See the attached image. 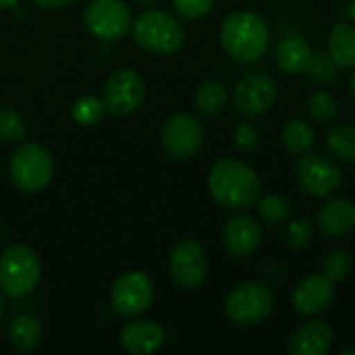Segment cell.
I'll return each instance as SVG.
<instances>
[{
    "mask_svg": "<svg viewBox=\"0 0 355 355\" xmlns=\"http://www.w3.org/2000/svg\"><path fill=\"white\" fill-rule=\"evenodd\" d=\"M133 40L150 54L171 56L185 44V27L173 15L150 8L133 21Z\"/></svg>",
    "mask_w": 355,
    "mask_h": 355,
    "instance_id": "cell-3",
    "label": "cell"
},
{
    "mask_svg": "<svg viewBox=\"0 0 355 355\" xmlns=\"http://www.w3.org/2000/svg\"><path fill=\"white\" fill-rule=\"evenodd\" d=\"M327 52L337 62L339 69H355V25L354 23H335L329 33Z\"/></svg>",
    "mask_w": 355,
    "mask_h": 355,
    "instance_id": "cell-21",
    "label": "cell"
},
{
    "mask_svg": "<svg viewBox=\"0 0 355 355\" xmlns=\"http://www.w3.org/2000/svg\"><path fill=\"white\" fill-rule=\"evenodd\" d=\"M220 44L237 62H256L270 44L268 23L254 10H235L220 25Z\"/></svg>",
    "mask_w": 355,
    "mask_h": 355,
    "instance_id": "cell-2",
    "label": "cell"
},
{
    "mask_svg": "<svg viewBox=\"0 0 355 355\" xmlns=\"http://www.w3.org/2000/svg\"><path fill=\"white\" fill-rule=\"evenodd\" d=\"M347 12H349V17H352V21L355 23V0H352V4H349V8H347Z\"/></svg>",
    "mask_w": 355,
    "mask_h": 355,
    "instance_id": "cell-37",
    "label": "cell"
},
{
    "mask_svg": "<svg viewBox=\"0 0 355 355\" xmlns=\"http://www.w3.org/2000/svg\"><path fill=\"white\" fill-rule=\"evenodd\" d=\"M262 245V227L250 214H235L223 227V248L233 258H250Z\"/></svg>",
    "mask_w": 355,
    "mask_h": 355,
    "instance_id": "cell-14",
    "label": "cell"
},
{
    "mask_svg": "<svg viewBox=\"0 0 355 355\" xmlns=\"http://www.w3.org/2000/svg\"><path fill=\"white\" fill-rule=\"evenodd\" d=\"M231 139H233L235 150H239V152H254L262 144V131H260V127L254 121L245 119V121H239L233 127Z\"/></svg>",
    "mask_w": 355,
    "mask_h": 355,
    "instance_id": "cell-28",
    "label": "cell"
},
{
    "mask_svg": "<svg viewBox=\"0 0 355 355\" xmlns=\"http://www.w3.org/2000/svg\"><path fill=\"white\" fill-rule=\"evenodd\" d=\"M146 98V81L133 69L114 71L102 89L104 110L112 116H129L133 114Z\"/></svg>",
    "mask_w": 355,
    "mask_h": 355,
    "instance_id": "cell-8",
    "label": "cell"
},
{
    "mask_svg": "<svg viewBox=\"0 0 355 355\" xmlns=\"http://www.w3.org/2000/svg\"><path fill=\"white\" fill-rule=\"evenodd\" d=\"M314 239V223L310 218H297L287 225L285 231V243L291 250H304Z\"/></svg>",
    "mask_w": 355,
    "mask_h": 355,
    "instance_id": "cell-31",
    "label": "cell"
},
{
    "mask_svg": "<svg viewBox=\"0 0 355 355\" xmlns=\"http://www.w3.org/2000/svg\"><path fill=\"white\" fill-rule=\"evenodd\" d=\"M164 329L154 320H133L119 335L121 347L131 355H150L164 343Z\"/></svg>",
    "mask_w": 355,
    "mask_h": 355,
    "instance_id": "cell-16",
    "label": "cell"
},
{
    "mask_svg": "<svg viewBox=\"0 0 355 355\" xmlns=\"http://www.w3.org/2000/svg\"><path fill=\"white\" fill-rule=\"evenodd\" d=\"M137 4H144V6H148V4H154L156 0H135Z\"/></svg>",
    "mask_w": 355,
    "mask_h": 355,
    "instance_id": "cell-38",
    "label": "cell"
},
{
    "mask_svg": "<svg viewBox=\"0 0 355 355\" xmlns=\"http://www.w3.org/2000/svg\"><path fill=\"white\" fill-rule=\"evenodd\" d=\"M256 204H258V214H260L262 223H266L270 227L285 225L291 218V202L281 193H266V196L258 198Z\"/></svg>",
    "mask_w": 355,
    "mask_h": 355,
    "instance_id": "cell-25",
    "label": "cell"
},
{
    "mask_svg": "<svg viewBox=\"0 0 355 355\" xmlns=\"http://www.w3.org/2000/svg\"><path fill=\"white\" fill-rule=\"evenodd\" d=\"M154 302L152 279L141 270H129L114 279L110 287V306L123 318L144 314Z\"/></svg>",
    "mask_w": 355,
    "mask_h": 355,
    "instance_id": "cell-10",
    "label": "cell"
},
{
    "mask_svg": "<svg viewBox=\"0 0 355 355\" xmlns=\"http://www.w3.org/2000/svg\"><path fill=\"white\" fill-rule=\"evenodd\" d=\"M208 191L225 210H245L258 202L262 183L250 164L237 158H220L208 173Z\"/></svg>",
    "mask_w": 355,
    "mask_h": 355,
    "instance_id": "cell-1",
    "label": "cell"
},
{
    "mask_svg": "<svg viewBox=\"0 0 355 355\" xmlns=\"http://www.w3.org/2000/svg\"><path fill=\"white\" fill-rule=\"evenodd\" d=\"M277 96H279V87L275 77H270L264 71H256L245 75L235 85L233 106L239 114L252 119L270 110V106L277 102Z\"/></svg>",
    "mask_w": 355,
    "mask_h": 355,
    "instance_id": "cell-13",
    "label": "cell"
},
{
    "mask_svg": "<svg viewBox=\"0 0 355 355\" xmlns=\"http://www.w3.org/2000/svg\"><path fill=\"white\" fill-rule=\"evenodd\" d=\"M324 146L337 160L355 162V127L349 123H333L327 129Z\"/></svg>",
    "mask_w": 355,
    "mask_h": 355,
    "instance_id": "cell-23",
    "label": "cell"
},
{
    "mask_svg": "<svg viewBox=\"0 0 355 355\" xmlns=\"http://www.w3.org/2000/svg\"><path fill=\"white\" fill-rule=\"evenodd\" d=\"M349 94L355 98V71L352 73V77H349Z\"/></svg>",
    "mask_w": 355,
    "mask_h": 355,
    "instance_id": "cell-35",
    "label": "cell"
},
{
    "mask_svg": "<svg viewBox=\"0 0 355 355\" xmlns=\"http://www.w3.org/2000/svg\"><path fill=\"white\" fill-rule=\"evenodd\" d=\"M216 0H173L175 10L183 17V19H202L204 15H208L212 10Z\"/></svg>",
    "mask_w": 355,
    "mask_h": 355,
    "instance_id": "cell-33",
    "label": "cell"
},
{
    "mask_svg": "<svg viewBox=\"0 0 355 355\" xmlns=\"http://www.w3.org/2000/svg\"><path fill=\"white\" fill-rule=\"evenodd\" d=\"M312 56H314V50L300 35H289V37L281 40L279 46H277V52H275L277 67L285 75H302V73H306L310 62H312Z\"/></svg>",
    "mask_w": 355,
    "mask_h": 355,
    "instance_id": "cell-19",
    "label": "cell"
},
{
    "mask_svg": "<svg viewBox=\"0 0 355 355\" xmlns=\"http://www.w3.org/2000/svg\"><path fill=\"white\" fill-rule=\"evenodd\" d=\"M333 329L322 320L304 322L289 339L291 355H327L333 347Z\"/></svg>",
    "mask_w": 355,
    "mask_h": 355,
    "instance_id": "cell-18",
    "label": "cell"
},
{
    "mask_svg": "<svg viewBox=\"0 0 355 355\" xmlns=\"http://www.w3.org/2000/svg\"><path fill=\"white\" fill-rule=\"evenodd\" d=\"M306 110H308V116L314 123L331 125L337 119V114H339V104H337V100H335L333 94H329V92H316V94H312L308 98Z\"/></svg>",
    "mask_w": 355,
    "mask_h": 355,
    "instance_id": "cell-26",
    "label": "cell"
},
{
    "mask_svg": "<svg viewBox=\"0 0 355 355\" xmlns=\"http://www.w3.org/2000/svg\"><path fill=\"white\" fill-rule=\"evenodd\" d=\"M293 173L297 185L312 198H329L337 193L343 183V173L337 162L322 154H302L295 162Z\"/></svg>",
    "mask_w": 355,
    "mask_h": 355,
    "instance_id": "cell-7",
    "label": "cell"
},
{
    "mask_svg": "<svg viewBox=\"0 0 355 355\" xmlns=\"http://www.w3.org/2000/svg\"><path fill=\"white\" fill-rule=\"evenodd\" d=\"M83 23L98 40L114 42L133 27L131 8L123 0H92L83 10Z\"/></svg>",
    "mask_w": 355,
    "mask_h": 355,
    "instance_id": "cell-11",
    "label": "cell"
},
{
    "mask_svg": "<svg viewBox=\"0 0 355 355\" xmlns=\"http://www.w3.org/2000/svg\"><path fill=\"white\" fill-rule=\"evenodd\" d=\"M42 277V262L33 248L15 243L0 254V289L12 300L35 291Z\"/></svg>",
    "mask_w": 355,
    "mask_h": 355,
    "instance_id": "cell-4",
    "label": "cell"
},
{
    "mask_svg": "<svg viewBox=\"0 0 355 355\" xmlns=\"http://www.w3.org/2000/svg\"><path fill=\"white\" fill-rule=\"evenodd\" d=\"M204 125L187 112H177L171 119H166L160 131L162 148L175 160L196 158L204 146Z\"/></svg>",
    "mask_w": 355,
    "mask_h": 355,
    "instance_id": "cell-9",
    "label": "cell"
},
{
    "mask_svg": "<svg viewBox=\"0 0 355 355\" xmlns=\"http://www.w3.org/2000/svg\"><path fill=\"white\" fill-rule=\"evenodd\" d=\"M333 300H335V283L329 281L324 275H312L302 279L291 293L293 310L302 316H318L327 312Z\"/></svg>",
    "mask_w": 355,
    "mask_h": 355,
    "instance_id": "cell-15",
    "label": "cell"
},
{
    "mask_svg": "<svg viewBox=\"0 0 355 355\" xmlns=\"http://www.w3.org/2000/svg\"><path fill=\"white\" fill-rule=\"evenodd\" d=\"M8 175L17 189L23 193H37L48 187L54 175L52 154L40 144H23L10 156Z\"/></svg>",
    "mask_w": 355,
    "mask_h": 355,
    "instance_id": "cell-5",
    "label": "cell"
},
{
    "mask_svg": "<svg viewBox=\"0 0 355 355\" xmlns=\"http://www.w3.org/2000/svg\"><path fill=\"white\" fill-rule=\"evenodd\" d=\"M2 306L4 304H2V289H0V316H2Z\"/></svg>",
    "mask_w": 355,
    "mask_h": 355,
    "instance_id": "cell-40",
    "label": "cell"
},
{
    "mask_svg": "<svg viewBox=\"0 0 355 355\" xmlns=\"http://www.w3.org/2000/svg\"><path fill=\"white\" fill-rule=\"evenodd\" d=\"M25 139V121L12 108H0V141L21 144Z\"/></svg>",
    "mask_w": 355,
    "mask_h": 355,
    "instance_id": "cell-27",
    "label": "cell"
},
{
    "mask_svg": "<svg viewBox=\"0 0 355 355\" xmlns=\"http://www.w3.org/2000/svg\"><path fill=\"white\" fill-rule=\"evenodd\" d=\"M341 354H343V355H355V349H343Z\"/></svg>",
    "mask_w": 355,
    "mask_h": 355,
    "instance_id": "cell-39",
    "label": "cell"
},
{
    "mask_svg": "<svg viewBox=\"0 0 355 355\" xmlns=\"http://www.w3.org/2000/svg\"><path fill=\"white\" fill-rule=\"evenodd\" d=\"M104 102L96 96H81L73 104V119L79 125H96L104 116Z\"/></svg>",
    "mask_w": 355,
    "mask_h": 355,
    "instance_id": "cell-29",
    "label": "cell"
},
{
    "mask_svg": "<svg viewBox=\"0 0 355 355\" xmlns=\"http://www.w3.org/2000/svg\"><path fill=\"white\" fill-rule=\"evenodd\" d=\"M42 337H44L42 322L29 314L15 316L6 327V339H8L10 347L17 352H23V354L37 349L42 343Z\"/></svg>",
    "mask_w": 355,
    "mask_h": 355,
    "instance_id": "cell-20",
    "label": "cell"
},
{
    "mask_svg": "<svg viewBox=\"0 0 355 355\" xmlns=\"http://www.w3.org/2000/svg\"><path fill=\"white\" fill-rule=\"evenodd\" d=\"M15 2L17 0H0V6L2 8H10V6H15Z\"/></svg>",
    "mask_w": 355,
    "mask_h": 355,
    "instance_id": "cell-36",
    "label": "cell"
},
{
    "mask_svg": "<svg viewBox=\"0 0 355 355\" xmlns=\"http://www.w3.org/2000/svg\"><path fill=\"white\" fill-rule=\"evenodd\" d=\"M349 272H352V258L345 250H333L322 260V275L333 283L347 279Z\"/></svg>",
    "mask_w": 355,
    "mask_h": 355,
    "instance_id": "cell-30",
    "label": "cell"
},
{
    "mask_svg": "<svg viewBox=\"0 0 355 355\" xmlns=\"http://www.w3.org/2000/svg\"><path fill=\"white\" fill-rule=\"evenodd\" d=\"M281 139H283L285 150L293 156H302L306 152H312V148L316 146V133H314L312 125L308 121H302V119L289 121L283 127Z\"/></svg>",
    "mask_w": 355,
    "mask_h": 355,
    "instance_id": "cell-24",
    "label": "cell"
},
{
    "mask_svg": "<svg viewBox=\"0 0 355 355\" xmlns=\"http://www.w3.org/2000/svg\"><path fill=\"white\" fill-rule=\"evenodd\" d=\"M272 291L260 281H243L235 285L225 297V314L233 324L252 327L272 314Z\"/></svg>",
    "mask_w": 355,
    "mask_h": 355,
    "instance_id": "cell-6",
    "label": "cell"
},
{
    "mask_svg": "<svg viewBox=\"0 0 355 355\" xmlns=\"http://www.w3.org/2000/svg\"><path fill=\"white\" fill-rule=\"evenodd\" d=\"M337 62L331 58V54L329 52H314V56H312V62H310V67H308V73H310V77L316 81V83H333L335 79H337Z\"/></svg>",
    "mask_w": 355,
    "mask_h": 355,
    "instance_id": "cell-32",
    "label": "cell"
},
{
    "mask_svg": "<svg viewBox=\"0 0 355 355\" xmlns=\"http://www.w3.org/2000/svg\"><path fill=\"white\" fill-rule=\"evenodd\" d=\"M316 227L329 237H341L355 227V202L352 198H331L316 212Z\"/></svg>",
    "mask_w": 355,
    "mask_h": 355,
    "instance_id": "cell-17",
    "label": "cell"
},
{
    "mask_svg": "<svg viewBox=\"0 0 355 355\" xmlns=\"http://www.w3.org/2000/svg\"><path fill=\"white\" fill-rule=\"evenodd\" d=\"M229 100V89L220 79H206L196 89V108L202 116H216L225 110Z\"/></svg>",
    "mask_w": 355,
    "mask_h": 355,
    "instance_id": "cell-22",
    "label": "cell"
},
{
    "mask_svg": "<svg viewBox=\"0 0 355 355\" xmlns=\"http://www.w3.org/2000/svg\"><path fill=\"white\" fill-rule=\"evenodd\" d=\"M73 0H33L35 6L40 8H46V10H56V8H62L67 4H71Z\"/></svg>",
    "mask_w": 355,
    "mask_h": 355,
    "instance_id": "cell-34",
    "label": "cell"
},
{
    "mask_svg": "<svg viewBox=\"0 0 355 355\" xmlns=\"http://www.w3.org/2000/svg\"><path fill=\"white\" fill-rule=\"evenodd\" d=\"M168 277L185 291L198 289L208 279V258L204 248L193 239H181L168 256Z\"/></svg>",
    "mask_w": 355,
    "mask_h": 355,
    "instance_id": "cell-12",
    "label": "cell"
}]
</instances>
